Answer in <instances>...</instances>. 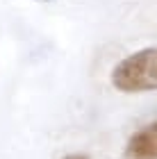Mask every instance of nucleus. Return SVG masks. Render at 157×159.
<instances>
[{"label":"nucleus","instance_id":"1","mask_svg":"<svg viewBox=\"0 0 157 159\" xmlns=\"http://www.w3.org/2000/svg\"><path fill=\"white\" fill-rule=\"evenodd\" d=\"M112 84L123 93L157 91V46L121 59L112 70Z\"/></svg>","mask_w":157,"mask_h":159},{"label":"nucleus","instance_id":"2","mask_svg":"<svg viewBox=\"0 0 157 159\" xmlns=\"http://www.w3.org/2000/svg\"><path fill=\"white\" fill-rule=\"evenodd\" d=\"M125 155L134 159H157V120L148 123L130 136Z\"/></svg>","mask_w":157,"mask_h":159},{"label":"nucleus","instance_id":"3","mask_svg":"<svg viewBox=\"0 0 157 159\" xmlns=\"http://www.w3.org/2000/svg\"><path fill=\"white\" fill-rule=\"evenodd\" d=\"M64 159H89L87 155H66Z\"/></svg>","mask_w":157,"mask_h":159},{"label":"nucleus","instance_id":"4","mask_svg":"<svg viewBox=\"0 0 157 159\" xmlns=\"http://www.w3.org/2000/svg\"><path fill=\"white\" fill-rule=\"evenodd\" d=\"M39 2H53V0H39Z\"/></svg>","mask_w":157,"mask_h":159}]
</instances>
